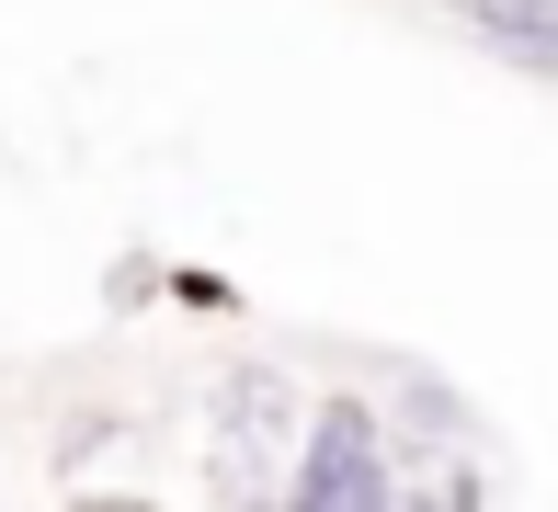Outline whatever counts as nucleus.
<instances>
[{"mask_svg":"<svg viewBox=\"0 0 558 512\" xmlns=\"http://www.w3.org/2000/svg\"><path fill=\"white\" fill-rule=\"evenodd\" d=\"M286 501H308V512H376V501H399L388 422H376L365 399H331V410L308 422V444H296V478H286Z\"/></svg>","mask_w":558,"mask_h":512,"instance_id":"1","label":"nucleus"},{"mask_svg":"<svg viewBox=\"0 0 558 512\" xmlns=\"http://www.w3.org/2000/svg\"><path fill=\"white\" fill-rule=\"evenodd\" d=\"M478 35H490L501 58H524L536 81H558V0H490V12H478Z\"/></svg>","mask_w":558,"mask_h":512,"instance_id":"3","label":"nucleus"},{"mask_svg":"<svg viewBox=\"0 0 558 512\" xmlns=\"http://www.w3.org/2000/svg\"><path fill=\"white\" fill-rule=\"evenodd\" d=\"M468 12H490V0H468Z\"/></svg>","mask_w":558,"mask_h":512,"instance_id":"4","label":"nucleus"},{"mask_svg":"<svg viewBox=\"0 0 558 512\" xmlns=\"http://www.w3.org/2000/svg\"><path fill=\"white\" fill-rule=\"evenodd\" d=\"M286 422H296V399H286L274 365H240V376H228V444H240V455H217V490H240V501L286 490V478H263V455L286 444Z\"/></svg>","mask_w":558,"mask_h":512,"instance_id":"2","label":"nucleus"}]
</instances>
